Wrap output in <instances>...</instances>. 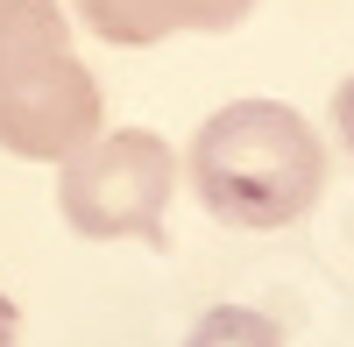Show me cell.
<instances>
[{
    "mask_svg": "<svg viewBox=\"0 0 354 347\" xmlns=\"http://www.w3.org/2000/svg\"><path fill=\"white\" fill-rule=\"evenodd\" d=\"M78 21L93 28L100 43L113 50H149L163 36H227V28H241L255 0H71Z\"/></svg>",
    "mask_w": 354,
    "mask_h": 347,
    "instance_id": "cell-4",
    "label": "cell"
},
{
    "mask_svg": "<svg viewBox=\"0 0 354 347\" xmlns=\"http://www.w3.org/2000/svg\"><path fill=\"white\" fill-rule=\"evenodd\" d=\"M177 178H185V170H177V149L156 128H113V135H93L64 163V178H57V213H64V227L85 234V241L135 234L149 248H170L163 213H170Z\"/></svg>",
    "mask_w": 354,
    "mask_h": 347,
    "instance_id": "cell-3",
    "label": "cell"
},
{
    "mask_svg": "<svg viewBox=\"0 0 354 347\" xmlns=\"http://www.w3.org/2000/svg\"><path fill=\"white\" fill-rule=\"evenodd\" d=\"M333 121H340V142L354 149V78H347V85H333Z\"/></svg>",
    "mask_w": 354,
    "mask_h": 347,
    "instance_id": "cell-6",
    "label": "cell"
},
{
    "mask_svg": "<svg viewBox=\"0 0 354 347\" xmlns=\"http://www.w3.org/2000/svg\"><path fill=\"white\" fill-rule=\"evenodd\" d=\"M100 78L71 50L57 0H0V149L21 163H71L100 135Z\"/></svg>",
    "mask_w": 354,
    "mask_h": 347,
    "instance_id": "cell-2",
    "label": "cell"
},
{
    "mask_svg": "<svg viewBox=\"0 0 354 347\" xmlns=\"http://www.w3.org/2000/svg\"><path fill=\"white\" fill-rule=\"evenodd\" d=\"M21 340V312H15V298L0 291V347H15Z\"/></svg>",
    "mask_w": 354,
    "mask_h": 347,
    "instance_id": "cell-7",
    "label": "cell"
},
{
    "mask_svg": "<svg viewBox=\"0 0 354 347\" xmlns=\"http://www.w3.org/2000/svg\"><path fill=\"white\" fill-rule=\"evenodd\" d=\"M185 347H283V333H277L270 312H255V305H213L185 333Z\"/></svg>",
    "mask_w": 354,
    "mask_h": 347,
    "instance_id": "cell-5",
    "label": "cell"
},
{
    "mask_svg": "<svg viewBox=\"0 0 354 347\" xmlns=\"http://www.w3.org/2000/svg\"><path fill=\"white\" fill-rule=\"evenodd\" d=\"M185 178L220 227L277 234V227L305 220L319 206V191H326V142L283 100H234L198 128Z\"/></svg>",
    "mask_w": 354,
    "mask_h": 347,
    "instance_id": "cell-1",
    "label": "cell"
}]
</instances>
